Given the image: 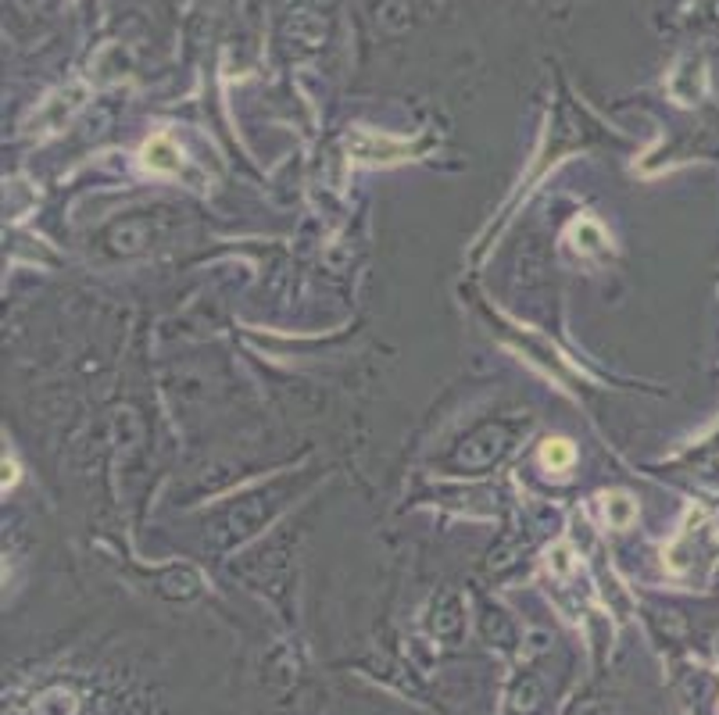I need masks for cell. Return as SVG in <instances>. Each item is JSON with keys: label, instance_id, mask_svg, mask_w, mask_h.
I'll return each mask as SVG.
<instances>
[{"label": "cell", "instance_id": "7a4b0ae2", "mask_svg": "<svg viewBox=\"0 0 719 715\" xmlns=\"http://www.w3.org/2000/svg\"><path fill=\"white\" fill-rule=\"evenodd\" d=\"M541 461L552 472H566L573 465V443L569 440H548L544 451H541Z\"/></svg>", "mask_w": 719, "mask_h": 715}, {"label": "cell", "instance_id": "6da1fadb", "mask_svg": "<svg viewBox=\"0 0 719 715\" xmlns=\"http://www.w3.org/2000/svg\"><path fill=\"white\" fill-rule=\"evenodd\" d=\"M143 158H147V165H151L154 172H176V168H179V150L172 147V140H168V136L151 140V143H147V150H143Z\"/></svg>", "mask_w": 719, "mask_h": 715}]
</instances>
